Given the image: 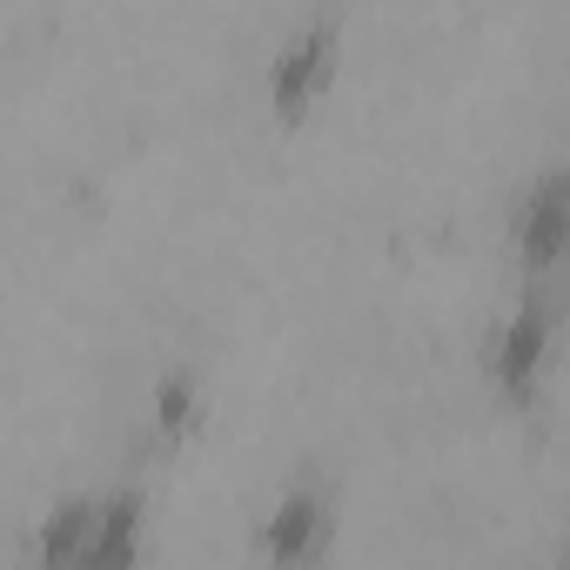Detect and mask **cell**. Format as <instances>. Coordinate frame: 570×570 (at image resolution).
I'll use <instances>...</instances> for the list:
<instances>
[{
	"mask_svg": "<svg viewBox=\"0 0 570 570\" xmlns=\"http://www.w3.org/2000/svg\"><path fill=\"white\" fill-rule=\"evenodd\" d=\"M557 330H563V303H557V282H523L517 303L497 316L490 350H483V376L510 410H530L543 396L550 356H557Z\"/></svg>",
	"mask_w": 570,
	"mask_h": 570,
	"instance_id": "1",
	"label": "cell"
},
{
	"mask_svg": "<svg viewBox=\"0 0 570 570\" xmlns=\"http://www.w3.org/2000/svg\"><path fill=\"white\" fill-rule=\"evenodd\" d=\"M336 523H343V497L323 470H296L282 483L255 523V557L262 570H323L336 550Z\"/></svg>",
	"mask_w": 570,
	"mask_h": 570,
	"instance_id": "2",
	"label": "cell"
},
{
	"mask_svg": "<svg viewBox=\"0 0 570 570\" xmlns=\"http://www.w3.org/2000/svg\"><path fill=\"white\" fill-rule=\"evenodd\" d=\"M336 75H343V21H336V14L296 21L289 35L275 41L268 75H262L268 115H275V121H309L316 101L336 88Z\"/></svg>",
	"mask_w": 570,
	"mask_h": 570,
	"instance_id": "3",
	"label": "cell"
},
{
	"mask_svg": "<svg viewBox=\"0 0 570 570\" xmlns=\"http://www.w3.org/2000/svg\"><path fill=\"white\" fill-rule=\"evenodd\" d=\"M563 248H570V168L543 161L510 202V255L523 282H557Z\"/></svg>",
	"mask_w": 570,
	"mask_h": 570,
	"instance_id": "4",
	"label": "cell"
},
{
	"mask_svg": "<svg viewBox=\"0 0 570 570\" xmlns=\"http://www.w3.org/2000/svg\"><path fill=\"white\" fill-rule=\"evenodd\" d=\"M148 537H155V497L148 483H108L88 490V557L81 570H141L148 563Z\"/></svg>",
	"mask_w": 570,
	"mask_h": 570,
	"instance_id": "5",
	"label": "cell"
},
{
	"mask_svg": "<svg viewBox=\"0 0 570 570\" xmlns=\"http://www.w3.org/2000/svg\"><path fill=\"white\" fill-rule=\"evenodd\" d=\"M195 423H202V370H168L148 396V430L161 443H181Z\"/></svg>",
	"mask_w": 570,
	"mask_h": 570,
	"instance_id": "6",
	"label": "cell"
}]
</instances>
